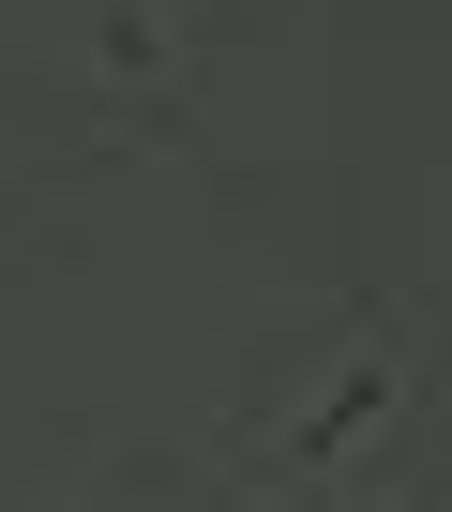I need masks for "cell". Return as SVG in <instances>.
I'll return each instance as SVG.
<instances>
[{
  "instance_id": "2",
  "label": "cell",
  "mask_w": 452,
  "mask_h": 512,
  "mask_svg": "<svg viewBox=\"0 0 452 512\" xmlns=\"http://www.w3.org/2000/svg\"><path fill=\"white\" fill-rule=\"evenodd\" d=\"M211 76V0H91V106L166 136Z\"/></svg>"
},
{
  "instance_id": "1",
  "label": "cell",
  "mask_w": 452,
  "mask_h": 512,
  "mask_svg": "<svg viewBox=\"0 0 452 512\" xmlns=\"http://www.w3.org/2000/svg\"><path fill=\"white\" fill-rule=\"evenodd\" d=\"M407 392H422V317L407 302H377L317 377H302V407L257 437V482H362V467H392V437H407Z\"/></svg>"
}]
</instances>
